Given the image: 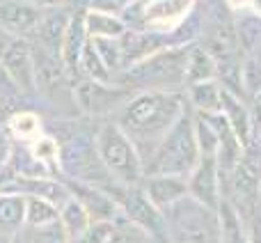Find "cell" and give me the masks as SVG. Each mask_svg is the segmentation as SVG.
Listing matches in <instances>:
<instances>
[{
    "instance_id": "6da1fadb",
    "label": "cell",
    "mask_w": 261,
    "mask_h": 243,
    "mask_svg": "<svg viewBox=\"0 0 261 243\" xmlns=\"http://www.w3.org/2000/svg\"><path fill=\"white\" fill-rule=\"evenodd\" d=\"M186 104L188 101L181 90H135L119 106L115 119L135 142L142 165L161 135L186 110Z\"/></svg>"
},
{
    "instance_id": "7a4b0ae2",
    "label": "cell",
    "mask_w": 261,
    "mask_h": 243,
    "mask_svg": "<svg viewBox=\"0 0 261 243\" xmlns=\"http://www.w3.org/2000/svg\"><path fill=\"white\" fill-rule=\"evenodd\" d=\"M193 115L195 110L190 108V104H186V110L179 115V119L161 135L151 154L144 158V175H190L195 163L199 161Z\"/></svg>"
},
{
    "instance_id": "3957f363",
    "label": "cell",
    "mask_w": 261,
    "mask_h": 243,
    "mask_svg": "<svg viewBox=\"0 0 261 243\" xmlns=\"http://www.w3.org/2000/svg\"><path fill=\"white\" fill-rule=\"evenodd\" d=\"M188 48L190 44L161 48L126 67L119 76H124L126 85L133 90H181L186 87Z\"/></svg>"
},
{
    "instance_id": "277c9868",
    "label": "cell",
    "mask_w": 261,
    "mask_h": 243,
    "mask_svg": "<svg viewBox=\"0 0 261 243\" xmlns=\"http://www.w3.org/2000/svg\"><path fill=\"white\" fill-rule=\"evenodd\" d=\"M96 154L101 165L110 177L122 186H138L144 177V165L135 142L126 131L117 124V119H103L94 135Z\"/></svg>"
},
{
    "instance_id": "5b68a950",
    "label": "cell",
    "mask_w": 261,
    "mask_h": 243,
    "mask_svg": "<svg viewBox=\"0 0 261 243\" xmlns=\"http://www.w3.org/2000/svg\"><path fill=\"white\" fill-rule=\"evenodd\" d=\"M163 218L170 241H220L216 209L197 202L190 195L163 209Z\"/></svg>"
},
{
    "instance_id": "8992f818",
    "label": "cell",
    "mask_w": 261,
    "mask_h": 243,
    "mask_svg": "<svg viewBox=\"0 0 261 243\" xmlns=\"http://www.w3.org/2000/svg\"><path fill=\"white\" fill-rule=\"evenodd\" d=\"M259 190H261V142L254 138L248 144H243V152H241L236 165L231 167L229 181H227L225 193H222L236 204L241 216L245 218V225L259 211Z\"/></svg>"
},
{
    "instance_id": "52a82bcc",
    "label": "cell",
    "mask_w": 261,
    "mask_h": 243,
    "mask_svg": "<svg viewBox=\"0 0 261 243\" xmlns=\"http://www.w3.org/2000/svg\"><path fill=\"white\" fill-rule=\"evenodd\" d=\"M197 0H135L122 14L128 28L172 32L197 9Z\"/></svg>"
},
{
    "instance_id": "ba28073f",
    "label": "cell",
    "mask_w": 261,
    "mask_h": 243,
    "mask_svg": "<svg viewBox=\"0 0 261 243\" xmlns=\"http://www.w3.org/2000/svg\"><path fill=\"white\" fill-rule=\"evenodd\" d=\"M128 87L119 83H99L92 78H81L73 83V101L78 113L87 117H101L119 110V106L128 99Z\"/></svg>"
},
{
    "instance_id": "9c48e42d",
    "label": "cell",
    "mask_w": 261,
    "mask_h": 243,
    "mask_svg": "<svg viewBox=\"0 0 261 243\" xmlns=\"http://www.w3.org/2000/svg\"><path fill=\"white\" fill-rule=\"evenodd\" d=\"M113 198L119 202V209L144 232L149 239H167V227L163 211L144 195V190L138 186H119V193H113Z\"/></svg>"
},
{
    "instance_id": "30bf717a",
    "label": "cell",
    "mask_w": 261,
    "mask_h": 243,
    "mask_svg": "<svg viewBox=\"0 0 261 243\" xmlns=\"http://www.w3.org/2000/svg\"><path fill=\"white\" fill-rule=\"evenodd\" d=\"M0 64L9 71L23 94H35V76H32V44L30 39L14 37L0 28Z\"/></svg>"
},
{
    "instance_id": "8fae6325",
    "label": "cell",
    "mask_w": 261,
    "mask_h": 243,
    "mask_svg": "<svg viewBox=\"0 0 261 243\" xmlns=\"http://www.w3.org/2000/svg\"><path fill=\"white\" fill-rule=\"evenodd\" d=\"M46 7L30 0H0V28L14 37L32 39Z\"/></svg>"
},
{
    "instance_id": "7c38bea8",
    "label": "cell",
    "mask_w": 261,
    "mask_h": 243,
    "mask_svg": "<svg viewBox=\"0 0 261 243\" xmlns=\"http://www.w3.org/2000/svg\"><path fill=\"white\" fill-rule=\"evenodd\" d=\"M87 41H90V35H87V28H85V12L71 7V16H69L62 44H60V60H62L64 69H67L69 78L73 83L83 78L81 58H83V51H85Z\"/></svg>"
},
{
    "instance_id": "4fadbf2b",
    "label": "cell",
    "mask_w": 261,
    "mask_h": 243,
    "mask_svg": "<svg viewBox=\"0 0 261 243\" xmlns=\"http://www.w3.org/2000/svg\"><path fill=\"white\" fill-rule=\"evenodd\" d=\"M188 179V195L195 198L197 202L206 204V207L216 209L220 202V175H218V163L216 156H199L195 167L190 170Z\"/></svg>"
},
{
    "instance_id": "5bb4252c",
    "label": "cell",
    "mask_w": 261,
    "mask_h": 243,
    "mask_svg": "<svg viewBox=\"0 0 261 243\" xmlns=\"http://www.w3.org/2000/svg\"><path fill=\"white\" fill-rule=\"evenodd\" d=\"M140 188L163 211L188 195V179L181 175H144Z\"/></svg>"
},
{
    "instance_id": "9a60e30c",
    "label": "cell",
    "mask_w": 261,
    "mask_h": 243,
    "mask_svg": "<svg viewBox=\"0 0 261 243\" xmlns=\"http://www.w3.org/2000/svg\"><path fill=\"white\" fill-rule=\"evenodd\" d=\"M69 16H71V7H62V5H50V7H46L39 28H37V32L32 35L30 41L60 58V44H62Z\"/></svg>"
},
{
    "instance_id": "2e32d148",
    "label": "cell",
    "mask_w": 261,
    "mask_h": 243,
    "mask_svg": "<svg viewBox=\"0 0 261 243\" xmlns=\"http://www.w3.org/2000/svg\"><path fill=\"white\" fill-rule=\"evenodd\" d=\"M220 113L227 117L229 126L234 129V133L239 135V140L243 144H248L250 140H254V121H252V113H250V106L245 104V96L222 87Z\"/></svg>"
},
{
    "instance_id": "e0dca14e",
    "label": "cell",
    "mask_w": 261,
    "mask_h": 243,
    "mask_svg": "<svg viewBox=\"0 0 261 243\" xmlns=\"http://www.w3.org/2000/svg\"><path fill=\"white\" fill-rule=\"evenodd\" d=\"M216 218H218V239L220 241H250L248 236V225L236 204L231 202L227 195H220V202L216 207Z\"/></svg>"
},
{
    "instance_id": "ac0fdd59",
    "label": "cell",
    "mask_w": 261,
    "mask_h": 243,
    "mask_svg": "<svg viewBox=\"0 0 261 243\" xmlns=\"http://www.w3.org/2000/svg\"><path fill=\"white\" fill-rule=\"evenodd\" d=\"M25 223V195L0 190V236L14 239Z\"/></svg>"
},
{
    "instance_id": "d6986e66",
    "label": "cell",
    "mask_w": 261,
    "mask_h": 243,
    "mask_svg": "<svg viewBox=\"0 0 261 243\" xmlns=\"http://www.w3.org/2000/svg\"><path fill=\"white\" fill-rule=\"evenodd\" d=\"M186 101L190 104V108L195 113H220L222 106V85L216 78L208 81H197L186 85Z\"/></svg>"
},
{
    "instance_id": "ffe728a7",
    "label": "cell",
    "mask_w": 261,
    "mask_h": 243,
    "mask_svg": "<svg viewBox=\"0 0 261 243\" xmlns=\"http://www.w3.org/2000/svg\"><path fill=\"white\" fill-rule=\"evenodd\" d=\"M60 227L64 232V239L67 241H78L85 236L87 227H90L92 218L87 213V209L83 207V202L78 198H73L69 193V198L60 204V218H58Z\"/></svg>"
},
{
    "instance_id": "44dd1931",
    "label": "cell",
    "mask_w": 261,
    "mask_h": 243,
    "mask_svg": "<svg viewBox=\"0 0 261 243\" xmlns=\"http://www.w3.org/2000/svg\"><path fill=\"white\" fill-rule=\"evenodd\" d=\"M216 78V55L202 44L195 41L188 48V62H186V85L197 81H208Z\"/></svg>"
},
{
    "instance_id": "7402d4cb",
    "label": "cell",
    "mask_w": 261,
    "mask_h": 243,
    "mask_svg": "<svg viewBox=\"0 0 261 243\" xmlns=\"http://www.w3.org/2000/svg\"><path fill=\"white\" fill-rule=\"evenodd\" d=\"M231 21H234V35L236 44L243 51H252L261 46V16L254 14L252 9H241V12H231Z\"/></svg>"
},
{
    "instance_id": "603a6c76",
    "label": "cell",
    "mask_w": 261,
    "mask_h": 243,
    "mask_svg": "<svg viewBox=\"0 0 261 243\" xmlns=\"http://www.w3.org/2000/svg\"><path fill=\"white\" fill-rule=\"evenodd\" d=\"M60 218V207L41 195H25V223L23 230H41L55 225Z\"/></svg>"
},
{
    "instance_id": "cb8c5ba5",
    "label": "cell",
    "mask_w": 261,
    "mask_h": 243,
    "mask_svg": "<svg viewBox=\"0 0 261 243\" xmlns=\"http://www.w3.org/2000/svg\"><path fill=\"white\" fill-rule=\"evenodd\" d=\"M7 131L12 135V140L18 142H30L37 135L44 133V119L35 113V110H14L7 117Z\"/></svg>"
},
{
    "instance_id": "d4e9b609",
    "label": "cell",
    "mask_w": 261,
    "mask_h": 243,
    "mask_svg": "<svg viewBox=\"0 0 261 243\" xmlns=\"http://www.w3.org/2000/svg\"><path fill=\"white\" fill-rule=\"evenodd\" d=\"M85 28L90 37H119L128 26L122 18V14L85 9Z\"/></svg>"
},
{
    "instance_id": "484cf974",
    "label": "cell",
    "mask_w": 261,
    "mask_h": 243,
    "mask_svg": "<svg viewBox=\"0 0 261 243\" xmlns=\"http://www.w3.org/2000/svg\"><path fill=\"white\" fill-rule=\"evenodd\" d=\"M81 76L83 78H92V81H99V83H117L115 76L117 74L110 71V67L101 60V55L96 53V48L92 46V41H87L85 51H83V58H81Z\"/></svg>"
},
{
    "instance_id": "4316f807",
    "label": "cell",
    "mask_w": 261,
    "mask_h": 243,
    "mask_svg": "<svg viewBox=\"0 0 261 243\" xmlns=\"http://www.w3.org/2000/svg\"><path fill=\"white\" fill-rule=\"evenodd\" d=\"M241 76H243L245 96H252L261 90V46L243 53V58H241Z\"/></svg>"
},
{
    "instance_id": "83f0119b",
    "label": "cell",
    "mask_w": 261,
    "mask_h": 243,
    "mask_svg": "<svg viewBox=\"0 0 261 243\" xmlns=\"http://www.w3.org/2000/svg\"><path fill=\"white\" fill-rule=\"evenodd\" d=\"M90 41H92V46L96 48V53L101 55V60L110 67V71H115L119 76V74L124 71L119 37H90Z\"/></svg>"
},
{
    "instance_id": "f1b7e54d",
    "label": "cell",
    "mask_w": 261,
    "mask_h": 243,
    "mask_svg": "<svg viewBox=\"0 0 261 243\" xmlns=\"http://www.w3.org/2000/svg\"><path fill=\"white\" fill-rule=\"evenodd\" d=\"M135 0H69V7L73 9H99V12L124 14Z\"/></svg>"
},
{
    "instance_id": "f546056e",
    "label": "cell",
    "mask_w": 261,
    "mask_h": 243,
    "mask_svg": "<svg viewBox=\"0 0 261 243\" xmlns=\"http://www.w3.org/2000/svg\"><path fill=\"white\" fill-rule=\"evenodd\" d=\"M21 87L14 83V78L9 76V71L0 64V106H14L23 99Z\"/></svg>"
},
{
    "instance_id": "4dcf8cb0",
    "label": "cell",
    "mask_w": 261,
    "mask_h": 243,
    "mask_svg": "<svg viewBox=\"0 0 261 243\" xmlns=\"http://www.w3.org/2000/svg\"><path fill=\"white\" fill-rule=\"evenodd\" d=\"M14 152V142H12V135H9L7 126L0 124V172L9 165V158H12Z\"/></svg>"
},
{
    "instance_id": "1f68e13d",
    "label": "cell",
    "mask_w": 261,
    "mask_h": 243,
    "mask_svg": "<svg viewBox=\"0 0 261 243\" xmlns=\"http://www.w3.org/2000/svg\"><path fill=\"white\" fill-rule=\"evenodd\" d=\"M225 7L229 12H241V9H248L250 7V0H222Z\"/></svg>"
},
{
    "instance_id": "d6a6232c",
    "label": "cell",
    "mask_w": 261,
    "mask_h": 243,
    "mask_svg": "<svg viewBox=\"0 0 261 243\" xmlns=\"http://www.w3.org/2000/svg\"><path fill=\"white\" fill-rule=\"evenodd\" d=\"M248 9H252L254 14H259V16H261V0H250V7Z\"/></svg>"
},
{
    "instance_id": "836d02e7",
    "label": "cell",
    "mask_w": 261,
    "mask_h": 243,
    "mask_svg": "<svg viewBox=\"0 0 261 243\" xmlns=\"http://www.w3.org/2000/svg\"><path fill=\"white\" fill-rule=\"evenodd\" d=\"M254 138H257V140H259V142H261V126H259V129H257V133H254Z\"/></svg>"
},
{
    "instance_id": "e575fe53",
    "label": "cell",
    "mask_w": 261,
    "mask_h": 243,
    "mask_svg": "<svg viewBox=\"0 0 261 243\" xmlns=\"http://www.w3.org/2000/svg\"><path fill=\"white\" fill-rule=\"evenodd\" d=\"M259 209H261V190H259Z\"/></svg>"
},
{
    "instance_id": "d590c367",
    "label": "cell",
    "mask_w": 261,
    "mask_h": 243,
    "mask_svg": "<svg viewBox=\"0 0 261 243\" xmlns=\"http://www.w3.org/2000/svg\"><path fill=\"white\" fill-rule=\"evenodd\" d=\"M62 3H69V0H62Z\"/></svg>"
}]
</instances>
